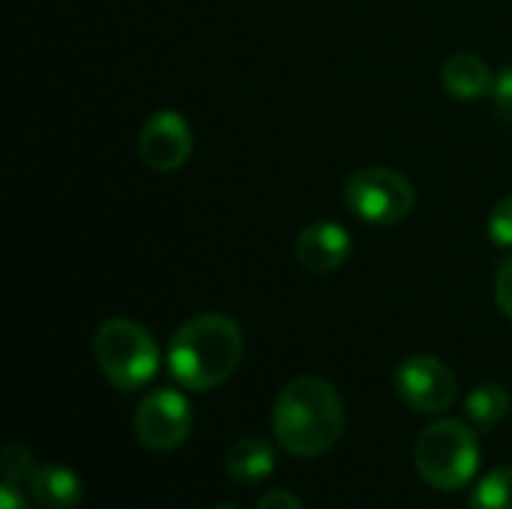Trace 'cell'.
<instances>
[{
    "instance_id": "6da1fadb",
    "label": "cell",
    "mask_w": 512,
    "mask_h": 509,
    "mask_svg": "<svg viewBox=\"0 0 512 509\" xmlns=\"http://www.w3.org/2000/svg\"><path fill=\"white\" fill-rule=\"evenodd\" d=\"M345 432V405L333 384L315 375L288 381L273 402V435L297 459L330 453Z\"/></svg>"
},
{
    "instance_id": "7a4b0ae2",
    "label": "cell",
    "mask_w": 512,
    "mask_h": 509,
    "mask_svg": "<svg viewBox=\"0 0 512 509\" xmlns=\"http://www.w3.org/2000/svg\"><path fill=\"white\" fill-rule=\"evenodd\" d=\"M240 360L243 330L222 312H204L183 321L168 345V372L192 393L225 384L237 372Z\"/></svg>"
},
{
    "instance_id": "3957f363",
    "label": "cell",
    "mask_w": 512,
    "mask_h": 509,
    "mask_svg": "<svg viewBox=\"0 0 512 509\" xmlns=\"http://www.w3.org/2000/svg\"><path fill=\"white\" fill-rule=\"evenodd\" d=\"M477 432L459 420H438L423 429L414 447V465L426 486L438 492L465 489L480 471Z\"/></svg>"
},
{
    "instance_id": "277c9868",
    "label": "cell",
    "mask_w": 512,
    "mask_h": 509,
    "mask_svg": "<svg viewBox=\"0 0 512 509\" xmlns=\"http://www.w3.org/2000/svg\"><path fill=\"white\" fill-rule=\"evenodd\" d=\"M93 360L105 381L117 390H141L159 372L156 339L129 318H108L93 333Z\"/></svg>"
},
{
    "instance_id": "5b68a950",
    "label": "cell",
    "mask_w": 512,
    "mask_h": 509,
    "mask_svg": "<svg viewBox=\"0 0 512 509\" xmlns=\"http://www.w3.org/2000/svg\"><path fill=\"white\" fill-rule=\"evenodd\" d=\"M345 204L354 216L369 225H399L411 216L417 192L396 168L372 165L360 168L345 180Z\"/></svg>"
},
{
    "instance_id": "8992f818",
    "label": "cell",
    "mask_w": 512,
    "mask_h": 509,
    "mask_svg": "<svg viewBox=\"0 0 512 509\" xmlns=\"http://www.w3.org/2000/svg\"><path fill=\"white\" fill-rule=\"evenodd\" d=\"M396 393L417 414H444L456 405L459 381L447 363L432 354H414L396 369Z\"/></svg>"
},
{
    "instance_id": "52a82bcc",
    "label": "cell",
    "mask_w": 512,
    "mask_h": 509,
    "mask_svg": "<svg viewBox=\"0 0 512 509\" xmlns=\"http://www.w3.org/2000/svg\"><path fill=\"white\" fill-rule=\"evenodd\" d=\"M192 432V405L180 390H156L135 411V438L153 453L183 447Z\"/></svg>"
},
{
    "instance_id": "ba28073f",
    "label": "cell",
    "mask_w": 512,
    "mask_h": 509,
    "mask_svg": "<svg viewBox=\"0 0 512 509\" xmlns=\"http://www.w3.org/2000/svg\"><path fill=\"white\" fill-rule=\"evenodd\" d=\"M138 156L153 171H177L192 156V129L180 111H156L138 132Z\"/></svg>"
},
{
    "instance_id": "9c48e42d",
    "label": "cell",
    "mask_w": 512,
    "mask_h": 509,
    "mask_svg": "<svg viewBox=\"0 0 512 509\" xmlns=\"http://www.w3.org/2000/svg\"><path fill=\"white\" fill-rule=\"evenodd\" d=\"M294 255L309 273H336L351 255V234L336 222H312L297 234Z\"/></svg>"
},
{
    "instance_id": "30bf717a",
    "label": "cell",
    "mask_w": 512,
    "mask_h": 509,
    "mask_svg": "<svg viewBox=\"0 0 512 509\" xmlns=\"http://www.w3.org/2000/svg\"><path fill=\"white\" fill-rule=\"evenodd\" d=\"M27 495L39 509H75L84 498L78 474L66 465H36L27 477Z\"/></svg>"
},
{
    "instance_id": "8fae6325",
    "label": "cell",
    "mask_w": 512,
    "mask_h": 509,
    "mask_svg": "<svg viewBox=\"0 0 512 509\" xmlns=\"http://www.w3.org/2000/svg\"><path fill=\"white\" fill-rule=\"evenodd\" d=\"M495 72L489 69V63L471 51H456L453 57H447L444 69H441V81H444V90L453 96V99H462V102H474L480 96H492L495 90Z\"/></svg>"
},
{
    "instance_id": "7c38bea8",
    "label": "cell",
    "mask_w": 512,
    "mask_h": 509,
    "mask_svg": "<svg viewBox=\"0 0 512 509\" xmlns=\"http://www.w3.org/2000/svg\"><path fill=\"white\" fill-rule=\"evenodd\" d=\"M225 471L234 483L255 486L276 471V450L267 438L246 435L231 444V450L225 456Z\"/></svg>"
},
{
    "instance_id": "4fadbf2b",
    "label": "cell",
    "mask_w": 512,
    "mask_h": 509,
    "mask_svg": "<svg viewBox=\"0 0 512 509\" xmlns=\"http://www.w3.org/2000/svg\"><path fill=\"white\" fill-rule=\"evenodd\" d=\"M512 399L510 393L501 384H480L477 390H471V396L465 399V417L471 420L474 429L480 432H492L498 423L507 420Z\"/></svg>"
},
{
    "instance_id": "5bb4252c",
    "label": "cell",
    "mask_w": 512,
    "mask_h": 509,
    "mask_svg": "<svg viewBox=\"0 0 512 509\" xmlns=\"http://www.w3.org/2000/svg\"><path fill=\"white\" fill-rule=\"evenodd\" d=\"M468 509H512V465L486 474L477 483Z\"/></svg>"
},
{
    "instance_id": "9a60e30c",
    "label": "cell",
    "mask_w": 512,
    "mask_h": 509,
    "mask_svg": "<svg viewBox=\"0 0 512 509\" xmlns=\"http://www.w3.org/2000/svg\"><path fill=\"white\" fill-rule=\"evenodd\" d=\"M36 468V462H33V453H30V447L27 444H18V441H12L6 450H3V483H27V477H30V471Z\"/></svg>"
},
{
    "instance_id": "2e32d148",
    "label": "cell",
    "mask_w": 512,
    "mask_h": 509,
    "mask_svg": "<svg viewBox=\"0 0 512 509\" xmlns=\"http://www.w3.org/2000/svg\"><path fill=\"white\" fill-rule=\"evenodd\" d=\"M486 234L495 246L512 249V195L495 204V210L489 213V222H486Z\"/></svg>"
},
{
    "instance_id": "e0dca14e",
    "label": "cell",
    "mask_w": 512,
    "mask_h": 509,
    "mask_svg": "<svg viewBox=\"0 0 512 509\" xmlns=\"http://www.w3.org/2000/svg\"><path fill=\"white\" fill-rule=\"evenodd\" d=\"M495 303L504 312V318L512 321V258H507L495 276Z\"/></svg>"
},
{
    "instance_id": "ac0fdd59",
    "label": "cell",
    "mask_w": 512,
    "mask_h": 509,
    "mask_svg": "<svg viewBox=\"0 0 512 509\" xmlns=\"http://www.w3.org/2000/svg\"><path fill=\"white\" fill-rule=\"evenodd\" d=\"M492 99H495L498 114L512 123V66L510 69H504V72H498V78H495V90H492Z\"/></svg>"
},
{
    "instance_id": "d6986e66",
    "label": "cell",
    "mask_w": 512,
    "mask_h": 509,
    "mask_svg": "<svg viewBox=\"0 0 512 509\" xmlns=\"http://www.w3.org/2000/svg\"><path fill=\"white\" fill-rule=\"evenodd\" d=\"M255 509H303L300 504V498L294 495V492H285V489H273V492H267Z\"/></svg>"
},
{
    "instance_id": "ffe728a7",
    "label": "cell",
    "mask_w": 512,
    "mask_h": 509,
    "mask_svg": "<svg viewBox=\"0 0 512 509\" xmlns=\"http://www.w3.org/2000/svg\"><path fill=\"white\" fill-rule=\"evenodd\" d=\"M0 509H30L27 498L18 492L15 483H3L0 486Z\"/></svg>"
},
{
    "instance_id": "44dd1931",
    "label": "cell",
    "mask_w": 512,
    "mask_h": 509,
    "mask_svg": "<svg viewBox=\"0 0 512 509\" xmlns=\"http://www.w3.org/2000/svg\"><path fill=\"white\" fill-rule=\"evenodd\" d=\"M207 509H237V507H228V504H216V507H207Z\"/></svg>"
}]
</instances>
